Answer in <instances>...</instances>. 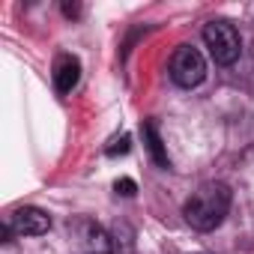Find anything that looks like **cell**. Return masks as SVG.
I'll return each mask as SVG.
<instances>
[{
	"label": "cell",
	"instance_id": "cell-3",
	"mask_svg": "<svg viewBox=\"0 0 254 254\" xmlns=\"http://www.w3.org/2000/svg\"><path fill=\"white\" fill-rule=\"evenodd\" d=\"M69 245H72V254H114V242L108 230L90 218L69 221Z\"/></svg>",
	"mask_w": 254,
	"mask_h": 254
},
{
	"label": "cell",
	"instance_id": "cell-6",
	"mask_svg": "<svg viewBox=\"0 0 254 254\" xmlns=\"http://www.w3.org/2000/svg\"><path fill=\"white\" fill-rule=\"evenodd\" d=\"M78 81H81V60L75 54H60L54 60V87H57V93H63V96L72 93L78 87Z\"/></svg>",
	"mask_w": 254,
	"mask_h": 254
},
{
	"label": "cell",
	"instance_id": "cell-8",
	"mask_svg": "<svg viewBox=\"0 0 254 254\" xmlns=\"http://www.w3.org/2000/svg\"><path fill=\"white\" fill-rule=\"evenodd\" d=\"M132 150V138L129 135H120V138H114L108 147H105V153L114 159V156H126V153H129Z\"/></svg>",
	"mask_w": 254,
	"mask_h": 254
},
{
	"label": "cell",
	"instance_id": "cell-1",
	"mask_svg": "<svg viewBox=\"0 0 254 254\" xmlns=\"http://www.w3.org/2000/svg\"><path fill=\"white\" fill-rule=\"evenodd\" d=\"M227 209H230V189H227L224 183H203V186L186 200L183 215H186V221H189L194 230L209 233V230H215V227L224 221Z\"/></svg>",
	"mask_w": 254,
	"mask_h": 254
},
{
	"label": "cell",
	"instance_id": "cell-10",
	"mask_svg": "<svg viewBox=\"0 0 254 254\" xmlns=\"http://www.w3.org/2000/svg\"><path fill=\"white\" fill-rule=\"evenodd\" d=\"M63 15L78 18V15H81V6H78V3H63Z\"/></svg>",
	"mask_w": 254,
	"mask_h": 254
},
{
	"label": "cell",
	"instance_id": "cell-9",
	"mask_svg": "<svg viewBox=\"0 0 254 254\" xmlns=\"http://www.w3.org/2000/svg\"><path fill=\"white\" fill-rule=\"evenodd\" d=\"M114 189H117V194H123V197H135V191H138L135 180H129V177L117 180V183H114Z\"/></svg>",
	"mask_w": 254,
	"mask_h": 254
},
{
	"label": "cell",
	"instance_id": "cell-4",
	"mask_svg": "<svg viewBox=\"0 0 254 254\" xmlns=\"http://www.w3.org/2000/svg\"><path fill=\"white\" fill-rule=\"evenodd\" d=\"M168 69H171V81H174L177 87H183V90H191V87L203 84V78H206V60H203V54H200L197 48H191V45H180V48L171 54Z\"/></svg>",
	"mask_w": 254,
	"mask_h": 254
},
{
	"label": "cell",
	"instance_id": "cell-7",
	"mask_svg": "<svg viewBox=\"0 0 254 254\" xmlns=\"http://www.w3.org/2000/svg\"><path fill=\"white\" fill-rule=\"evenodd\" d=\"M141 135H144V144H147L150 159H153L159 168H171V156H168V150H165V144H162V135H159V129H156L153 120H144V123H141Z\"/></svg>",
	"mask_w": 254,
	"mask_h": 254
},
{
	"label": "cell",
	"instance_id": "cell-2",
	"mask_svg": "<svg viewBox=\"0 0 254 254\" xmlns=\"http://www.w3.org/2000/svg\"><path fill=\"white\" fill-rule=\"evenodd\" d=\"M203 42L209 48V57L218 66H233L242 54V39L230 21H209L203 24Z\"/></svg>",
	"mask_w": 254,
	"mask_h": 254
},
{
	"label": "cell",
	"instance_id": "cell-5",
	"mask_svg": "<svg viewBox=\"0 0 254 254\" xmlns=\"http://www.w3.org/2000/svg\"><path fill=\"white\" fill-rule=\"evenodd\" d=\"M6 221L12 224V230L18 236H42L51 230V215L39 206H18V209H12V215Z\"/></svg>",
	"mask_w": 254,
	"mask_h": 254
}]
</instances>
